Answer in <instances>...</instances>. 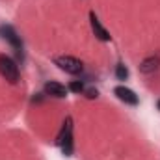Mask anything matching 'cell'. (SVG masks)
I'll return each instance as SVG.
<instances>
[{"label":"cell","instance_id":"3957f363","mask_svg":"<svg viewBox=\"0 0 160 160\" xmlns=\"http://www.w3.org/2000/svg\"><path fill=\"white\" fill-rule=\"evenodd\" d=\"M54 63L62 71H65L69 75H78V73H82V62L77 60V58H73V56H58L54 60Z\"/></svg>","mask_w":160,"mask_h":160},{"label":"cell","instance_id":"30bf717a","mask_svg":"<svg viewBox=\"0 0 160 160\" xmlns=\"http://www.w3.org/2000/svg\"><path fill=\"white\" fill-rule=\"evenodd\" d=\"M69 89H71L73 93H84V84H82L80 80H73V82L69 84Z\"/></svg>","mask_w":160,"mask_h":160},{"label":"cell","instance_id":"52a82bcc","mask_svg":"<svg viewBox=\"0 0 160 160\" xmlns=\"http://www.w3.org/2000/svg\"><path fill=\"white\" fill-rule=\"evenodd\" d=\"M45 93H48L52 97H58V99H63L67 95V88L58 84V82H47L45 84Z\"/></svg>","mask_w":160,"mask_h":160},{"label":"cell","instance_id":"9c48e42d","mask_svg":"<svg viewBox=\"0 0 160 160\" xmlns=\"http://www.w3.org/2000/svg\"><path fill=\"white\" fill-rule=\"evenodd\" d=\"M116 77H118L119 80H127L128 78V69H127L123 63H119V65L116 67Z\"/></svg>","mask_w":160,"mask_h":160},{"label":"cell","instance_id":"7a4b0ae2","mask_svg":"<svg viewBox=\"0 0 160 160\" xmlns=\"http://www.w3.org/2000/svg\"><path fill=\"white\" fill-rule=\"evenodd\" d=\"M0 75L8 80L9 84L19 82V67H17V63L11 58L4 56V54L0 56Z\"/></svg>","mask_w":160,"mask_h":160},{"label":"cell","instance_id":"8fae6325","mask_svg":"<svg viewBox=\"0 0 160 160\" xmlns=\"http://www.w3.org/2000/svg\"><path fill=\"white\" fill-rule=\"evenodd\" d=\"M97 95H99L97 89H88V91H86V97H88V99H97Z\"/></svg>","mask_w":160,"mask_h":160},{"label":"cell","instance_id":"8992f818","mask_svg":"<svg viewBox=\"0 0 160 160\" xmlns=\"http://www.w3.org/2000/svg\"><path fill=\"white\" fill-rule=\"evenodd\" d=\"M114 93H116V97H118L119 101H123L125 104H132V106L138 104V95H136L132 89L125 88V86H118V88L114 89Z\"/></svg>","mask_w":160,"mask_h":160},{"label":"cell","instance_id":"6da1fadb","mask_svg":"<svg viewBox=\"0 0 160 160\" xmlns=\"http://www.w3.org/2000/svg\"><path fill=\"white\" fill-rule=\"evenodd\" d=\"M56 145L62 147V153L65 157L73 155V118L71 116L63 121V127H62V130L56 138Z\"/></svg>","mask_w":160,"mask_h":160},{"label":"cell","instance_id":"7c38bea8","mask_svg":"<svg viewBox=\"0 0 160 160\" xmlns=\"http://www.w3.org/2000/svg\"><path fill=\"white\" fill-rule=\"evenodd\" d=\"M158 110H160V101H158Z\"/></svg>","mask_w":160,"mask_h":160},{"label":"cell","instance_id":"ba28073f","mask_svg":"<svg viewBox=\"0 0 160 160\" xmlns=\"http://www.w3.org/2000/svg\"><path fill=\"white\" fill-rule=\"evenodd\" d=\"M158 65H160V56H151V58H145V60L142 62L140 69H142V73L151 75V73H155V71L158 69Z\"/></svg>","mask_w":160,"mask_h":160},{"label":"cell","instance_id":"277c9868","mask_svg":"<svg viewBox=\"0 0 160 160\" xmlns=\"http://www.w3.org/2000/svg\"><path fill=\"white\" fill-rule=\"evenodd\" d=\"M0 34H2L4 39L17 50V56L22 60V41H21V36H17V32L13 30V26H2L0 28Z\"/></svg>","mask_w":160,"mask_h":160},{"label":"cell","instance_id":"5b68a950","mask_svg":"<svg viewBox=\"0 0 160 160\" xmlns=\"http://www.w3.org/2000/svg\"><path fill=\"white\" fill-rule=\"evenodd\" d=\"M89 22H91V30H93V34H95V38L97 39H101V41H110V34H108V30L101 24V21L97 19V15L91 11L89 13Z\"/></svg>","mask_w":160,"mask_h":160}]
</instances>
